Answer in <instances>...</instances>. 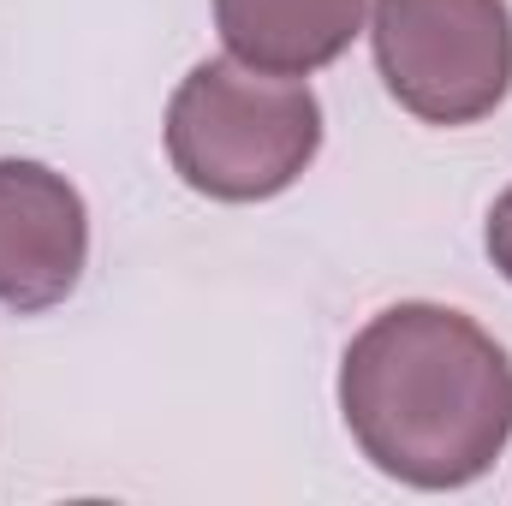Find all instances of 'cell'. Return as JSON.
Returning a JSON list of instances; mask_svg holds the SVG:
<instances>
[{
  "mask_svg": "<svg viewBox=\"0 0 512 506\" xmlns=\"http://www.w3.org/2000/svg\"><path fill=\"white\" fill-rule=\"evenodd\" d=\"M364 12L370 0H215V30L256 72L310 78L358 42Z\"/></svg>",
  "mask_w": 512,
  "mask_h": 506,
  "instance_id": "5",
  "label": "cell"
},
{
  "mask_svg": "<svg viewBox=\"0 0 512 506\" xmlns=\"http://www.w3.org/2000/svg\"><path fill=\"white\" fill-rule=\"evenodd\" d=\"M483 239H489V262L512 280V185L495 197V209H489V233H483Z\"/></svg>",
  "mask_w": 512,
  "mask_h": 506,
  "instance_id": "6",
  "label": "cell"
},
{
  "mask_svg": "<svg viewBox=\"0 0 512 506\" xmlns=\"http://www.w3.org/2000/svg\"><path fill=\"white\" fill-rule=\"evenodd\" d=\"M90 262V209L78 185L42 161H0V304L42 316L66 304Z\"/></svg>",
  "mask_w": 512,
  "mask_h": 506,
  "instance_id": "4",
  "label": "cell"
},
{
  "mask_svg": "<svg viewBox=\"0 0 512 506\" xmlns=\"http://www.w3.org/2000/svg\"><path fill=\"white\" fill-rule=\"evenodd\" d=\"M322 149V102L304 78L245 60H197L167 102V161L215 203H268L304 179Z\"/></svg>",
  "mask_w": 512,
  "mask_h": 506,
  "instance_id": "2",
  "label": "cell"
},
{
  "mask_svg": "<svg viewBox=\"0 0 512 506\" xmlns=\"http://www.w3.org/2000/svg\"><path fill=\"white\" fill-rule=\"evenodd\" d=\"M340 417L382 477L471 489L512 441V358L465 310L393 304L340 358Z\"/></svg>",
  "mask_w": 512,
  "mask_h": 506,
  "instance_id": "1",
  "label": "cell"
},
{
  "mask_svg": "<svg viewBox=\"0 0 512 506\" xmlns=\"http://www.w3.org/2000/svg\"><path fill=\"white\" fill-rule=\"evenodd\" d=\"M370 42L387 96L423 126H477L512 90L507 0H376Z\"/></svg>",
  "mask_w": 512,
  "mask_h": 506,
  "instance_id": "3",
  "label": "cell"
}]
</instances>
